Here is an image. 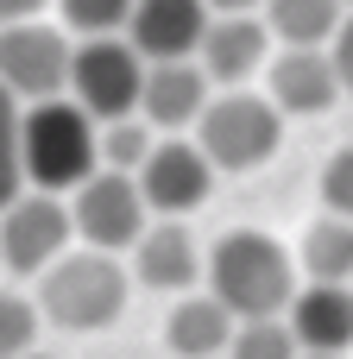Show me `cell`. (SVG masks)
Masks as SVG:
<instances>
[{
    "label": "cell",
    "mask_w": 353,
    "mask_h": 359,
    "mask_svg": "<svg viewBox=\"0 0 353 359\" xmlns=\"http://www.w3.org/2000/svg\"><path fill=\"white\" fill-rule=\"evenodd\" d=\"M284 316H291L303 353H347L353 347V284L309 278V290H297Z\"/></svg>",
    "instance_id": "5bb4252c"
},
{
    "label": "cell",
    "mask_w": 353,
    "mask_h": 359,
    "mask_svg": "<svg viewBox=\"0 0 353 359\" xmlns=\"http://www.w3.org/2000/svg\"><path fill=\"white\" fill-rule=\"evenodd\" d=\"M145 151H152V120H145V114L101 120V164H107V170H139Z\"/></svg>",
    "instance_id": "ffe728a7"
},
{
    "label": "cell",
    "mask_w": 353,
    "mask_h": 359,
    "mask_svg": "<svg viewBox=\"0 0 353 359\" xmlns=\"http://www.w3.org/2000/svg\"><path fill=\"white\" fill-rule=\"evenodd\" d=\"M38 303H25V297H13V290H0V359H19L32 353V341H38Z\"/></svg>",
    "instance_id": "44dd1931"
},
{
    "label": "cell",
    "mask_w": 353,
    "mask_h": 359,
    "mask_svg": "<svg viewBox=\"0 0 353 359\" xmlns=\"http://www.w3.org/2000/svg\"><path fill=\"white\" fill-rule=\"evenodd\" d=\"M202 32H208V0H133V19H126V38L145 63L196 57Z\"/></svg>",
    "instance_id": "30bf717a"
},
{
    "label": "cell",
    "mask_w": 353,
    "mask_h": 359,
    "mask_svg": "<svg viewBox=\"0 0 353 359\" xmlns=\"http://www.w3.org/2000/svg\"><path fill=\"white\" fill-rule=\"evenodd\" d=\"M133 177H139L145 208H158V215H196V208L208 202L215 164H208L202 145H189V139H164V145L145 151V164H139Z\"/></svg>",
    "instance_id": "9c48e42d"
},
{
    "label": "cell",
    "mask_w": 353,
    "mask_h": 359,
    "mask_svg": "<svg viewBox=\"0 0 353 359\" xmlns=\"http://www.w3.org/2000/svg\"><path fill=\"white\" fill-rule=\"evenodd\" d=\"M69 38L38 25V19H19V25H0V82L25 101H44L57 88H69Z\"/></svg>",
    "instance_id": "ba28073f"
},
{
    "label": "cell",
    "mask_w": 353,
    "mask_h": 359,
    "mask_svg": "<svg viewBox=\"0 0 353 359\" xmlns=\"http://www.w3.org/2000/svg\"><path fill=\"white\" fill-rule=\"evenodd\" d=\"M208 107V69L189 63V57H158L145 63V88H139V114L164 133L189 126L196 114Z\"/></svg>",
    "instance_id": "7c38bea8"
},
{
    "label": "cell",
    "mask_w": 353,
    "mask_h": 359,
    "mask_svg": "<svg viewBox=\"0 0 353 359\" xmlns=\"http://www.w3.org/2000/svg\"><path fill=\"white\" fill-rule=\"evenodd\" d=\"M335 95H341V76H335V57L322 44H291L272 63V101H278V114H328Z\"/></svg>",
    "instance_id": "4fadbf2b"
},
{
    "label": "cell",
    "mask_w": 353,
    "mask_h": 359,
    "mask_svg": "<svg viewBox=\"0 0 353 359\" xmlns=\"http://www.w3.org/2000/svg\"><path fill=\"white\" fill-rule=\"evenodd\" d=\"M126 309V271L114 265V252H63L38 271V316L63 334H95L114 328Z\"/></svg>",
    "instance_id": "3957f363"
},
{
    "label": "cell",
    "mask_w": 353,
    "mask_h": 359,
    "mask_svg": "<svg viewBox=\"0 0 353 359\" xmlns=\"http://www.w3.org/2000/svg\"><path fill=\"white\" fill-rule=\"evenodd\" d=\"M265 44H272V25H265V19H253V13H221V19H208V32H202V44H196V63L208 69V82L240 88V82L265 63Z\"/></svg>",
    "instance_id": "8fae6325"
},
{
    "label": "cell",
    "mask_w": 353,
    "mask_h": 359,
    "mask_svg": "<svg viewBox=\"0 0 353 359\" xmlns=\"http://www.w3.org/2000/svg\"><path fill=\"white\" fill-rule=\"evenodd\" d=\"M95 126H101V120H95L76 95H69V101H57V95L32 101V107L19 114V170H25V183L63 196V189H76L82 177H95V170H101V133H95Z\"/></svg>",
    "instance_id": "6da1fadb"
},
{
    "label": "cell",
    "mask_w": 353,
    "mask_h": 359,
    "mask_svg": "<svg viewBox=\"0 0 353 359\" xmlns=\"http://www.w3.org/2000/svg\"><path fill=\"white\" fill-rule=\"evenodd\" d=\"M69 196H76V202H69V221H76V233H82L88 246L120 252V246H133V240L145 233V215H152V208H145L133 170H95V177H82Z\"/></svg>",
    "instance_id": "8992f818"
},
{
    "label": "cell",
    "mask_w": 353,
    "mask_h": 359,
    "mask_svg": "<svg viewBox=\"0 0 353 359\" xmlns=\"http://www.w3.org/2000/svg\"><path fill=\"white\" fill-rule=\"evenodd\" d=\"M164 341H171L177 359L227 353V341H234V309H227L215 290H208V297H183V303L171 309V322H164Z\"/></svg>",
    "instance_id": "2e32d148"
},
{
    "label": "cell",
    "mask_w": 353,
    "mask_h": 359,
    "mask_svg": "<svg viewBox=\"0 0 353 359\" xmlns=\"http://www.w3.org/2000/svg\"><path fill=\"white\" fill-rule=\"evenodd\" d=\"M133 271H139L145 290H189L202 278V252H196L189 227L177 215H164L158 227H145L133 240Z\"/></svg>",
    "instance_id": "9a60e30c"
},
{
    "label": "cell",
    "mask_w": 353,
    "mask_h": 359,
    "mask_svg": "<svg viewBox=\"0 0 353 359\" xmlns=\"http://www.w3.org/2000/svg\"><path fill=\"white\" fill-rule=\"evenodd\" d=\"M208 6H215V13H253L259 0H208Z\"/></svg>",
    "instance_id": "4316f807"
},
{
    "label": "cell",
    "mask_w": 353,
    "mask_h": 359,
    "mask_svg": "<svg viewBox=\"0 0 353 359\" xmlns=\"http://www.w3.org/2000/svg\"><path fill=\"white\" fill-rule=\"evenodd\" d=\"M25 170H19V107H13V88L0 82V208L19 196Z\"/></svg>",
    "instance_id": "603a6c76"
},
{
    "label": "cell",
    "mask_w": 353,
    "mask_h": 359,
    "mask_svg": "<svg viewBox=\"0 0 353 359\" xmlns=\"http://www.w3.org/2000/svg\"><path fill=\"white\" fill-rule=\"evenodd\" d=\"M139 88H145V57L133 50V38H82L69 50V95L95 114V120H120L139 114Z\"/></svg>",
    "instance_id": "5b68a950"
},
{
    "label": "cell",
    "mask_w": 353,
    "mask_h": 359,
    "mask_svg": "<svg viewBox=\"0 0 353 359\" xmlns=\"http://www.w3.org/2000/svg\"><path fill=\"white\" fill-rule=\"evenodd\" d=\"M76 221L69 208L51 196V189H32V196H13L0 208V265L19 271V278H38L51 259H63Z\"/></svg>",
    "instance_id": "52a82bcc"
},
{
    "label": "cell",
    "mask_w": 353,
    "mask_h": 359,
    "mask_svg": "<svg viewBox=\"0 0 353 359\" xmlns=\"http://www.w3.org/2000/svg\"><path fill=\"white\" fill-rule=\"evenodd\" d=\"M19 359H51V353H19Z\"/></svg>",
    "instance_id": "f1b7e54d"
},
{
    "label": "cell",
    "mask_w": 353,
    "mask_h": 359,
    "mask_svg": "<svg viewBox=\"0 0 353 359\" xmlns=\"http://www.w3.org/2000/svg\"><path fill=\"white\" fill-rule=\"evenodd\" d=\"M57 6H63L69 32H82V38L126 32V19H133V0H57Z\"/></svg>",
    "instance_id": "7402d4cb"
},
{
    "label": "cell",
    "mask_w": 353,
    "mask_h": 359,
    "mask_svg": "<svg viewBox=\"0 0 353 359\" xmlns=\"http://www.w3.org/2000/svg\"><path fill=\"white\" fill-rule=\"evenodd\" d=\"M328 57H335V76H341V88L353 95V19L335 25V38H328Z\"/></svg>",
    "instance_id": "d4e9b609"
},
{
    "label": "cell",
    "mask_w": 353,
    "mask_h": 359,
    "mask_svg": "<svg viewBox=\"0 0 353 359\" xmlns=\"http://www.w3.org/2000/svg\"><path fill=\"white\" fill-rule=\"evenodd\" d=\"M278 133H284V114L272 95H221L196 114V145L208 151L215 170H259L272 151H278Z\"/></svg>",
    "instance_id": "277c9868"
},
{
    "label": "cell",
    "mask_w": 353,
    "mask_h": 359,
    "mask_svg": "<svg viewBox=\"0 0 353 359\" xmlns=\"http://www.w3.org/2000/svg\"><path fill=\"white\" fill-rule=\"evenodd\" d=\"M303 271L322 284H353V215H322L303 233Z\"/></svg>",
    "instance_id": "e0dca14e"
},
{
    "label": "cell",
    "mask_w": 353,
    "mask_h": 359,
    "mask_svg": "<svg viewBox=\"0 0 353 359\" xmlns=\"http://www.w3.org/2000/svg\"><path fill=\"white\" fill-rule=\"evenodd\" d=\"M44 0H0V25H19V19H38Z\"/></svg>",
    "instance_id": "484cf974"
},
{
    "label": "cell",
    "mask_w": 353,
    "mask_h": 359,
    "mask_svg": "<svg viewBox=\"0 0 353 359\" xmlns=\"http://www.w3.org/2000/svg\"><path fill=\"white\" fill-rule=\"evenodd\" d=\"M208 290L234 309V322H253V316H284L291 297H297V278H291V252L259 233V227H234L215 240L208 252Z\"/></svg>",
    "instance_id": "7a4b0ae2"
},
{
    "label": "cell",
    "mask_w": 353,
    "mask_h": 359,
    "mask_svg": "<svg viewBox=\"0 0 353 359\" xmlns=\"http://www.w3.org/2000/svg\"><path fill=\"white\" fill-rule=\"evenodd\" d=\"M297 359H341V353H297Z\"/></svg>",
    "instance_id": "83f0119b"
},
{
    "label": "cell",
    "mask_w": 353,
    "mask_h": 359,
    "mask_svg": "<svg viewBox=\"0 0 353 359\" xmlns=\"http://www.w3.org/2000/svg\"><path fill=\"white\" fill-rule=\"evenodd\" d=\"M265 25L284 44H328L341 25V0H265Z\"/></svg>",
    "instance_id": "ac0fdd59"
},
{
    "label": "cell",
    "mask_w": 353,
    "mask_h": 359,
    "mask_svg": "<svg viewBox=\"0 0 353 359\" xmlns=\"http://www.w3.org/2000/svg\"><path fill=\"white\" fill-rule=\"evenodd\" d=\"M215 359H227V353H215Z\"/></svg>",
    "instance_id": "f546056e"
},
{
    "label": "cell",
    "mask_w": 353,
    "mask_h": 359,
    "mask_svg": "<svg viewBox=\"0 0 353 359\" xmlns=\"http://www.w3.org/2000/svg\"><path fill=\"white\" fill-rule=\"evenodd\" d=\"M303 341L291 328V316H253V322H234V341L227 359H297Z\"/></svg>",
    "instance_id": "d6986e66"
},
{
    "label": "cell",
    "mask_w": 353,
    "mask_h": 359,
    "mask_svg": "<svg viewBox=\"0 0 353 359\" xmlns=\"http://www.w3.org/2000/svg\"><path fill=\"white\" fill-rule=\"evenodd\" d=\"M322 202H328V215H353V145L322 164Z\"/></svg>",
    "instance_id": "cb8c5ba5"
}]
</instances>
